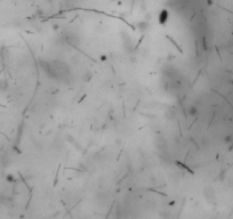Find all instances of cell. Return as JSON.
I'll list each match as a JSON object with an SVG mask.
<instances>
[{
	"label": "cell",
	"instance_id": "obj_1",
	"mask_svg": "<svg viewBox=\"0 0 233 219\" xmlns=\"http://www.w3.org/2000/svg\"><path fill=\"white\" fill-rule=\"evenodd\" d=\"M168 11L167 10H162V13L160 14V23H164L168 19Z\"/></svg>",
	"mask_w": 233,
	"mask_h": 219
},
{
	"label": "cell",
	"instance_id": "obj_2",
	"mask_svg": "<svg viewBox=\"0 0 233 219\" xmlns=\"http://www.w3.org/2000/svg\"><path fill=\"white\" fill-rule=\"evenodd\" d=\"M188 113L190 114L191 116H194V115L197 114V108H195L194 106H190V107L188 108Z\"/></svg>",
	"mask_w": 233,
	"mask_h": 219
},
{
	"label": "cell",
	"instance_id": "obj_3",
	"mask_svg": "<svg viewBox=\"0 0 233 219\" xmlns=\"http://www.w3.org/2000/svg\"><path fill=\"white\" fill-rule=\"evenodd\" d=\"M7 87V83H6V81H0V90L1 91H4L5 89Z\"/></svg>",
	"mask_w": 233,
	"mask_h": 219
}]
</instances>
